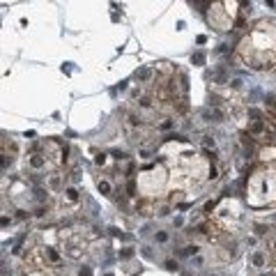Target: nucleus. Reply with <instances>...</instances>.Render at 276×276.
<instances>
[{
    "instance_id": "nucleus-2",
    "label": "nucleus",
    "mask_w": 276,
    "mask_h": 276,
    "mask_svg": "<svg viewBox=\"0 0 276 276\" xmlns=\"http://www.w3.org/2000/svg\"><path fill=\"white\" fill-rule=\"evenodd\" d=\"M209 117H214V122H221V120H223V113H221L219 108H212V113H209Z\"/></svg>"
},
{
    "instance_id": "nucleus-14",
    "label": "nucleus",
    "mask_w": 276,
    "mask_h": 276,
    "mask_svg": "<svg viewBox=\"0 0 276 276\" xmlns=\"http://www.w3.org/2000/svg\"><path fill=\"white\" fill-rule=\"evenodd\" d=\"M104 276H113V274H104Z\"/></svg>"
},
{
    "instance_id": "nucleus-11",
    "label": "nucleus",
    "mask_w": 276,
    "mask_h": 276,
    "mask_svg": "<svg viewBox=\"0 0 276 276\" xmlns=\"http://www.w3.org/2000/svg\"><path fill=\"white\" fill-rule=\"evenodd\" d=\"M78 274H81V276H92V271H90V267H81Z\"/></svg>"
},
{
    "instance_id": "nucleus-3",
    "label": "nucleus",
    "mask_w": 276,
    "mask_h": 276,
    "mask_svg": "<svg viewBox=\"0 0 276 276\" xmlns=\"http://www.w3.org/2000/svg\"><path fill=\"white\" fill-rule=\"evenodd\" d=\"M150 76H152L150 69H141V72H138V81H150Z\"/></svg>"
},
{
    "instance_id": "nucleus-13",
    "label": "nucleus",
    "mask_w": 276,
    "mask_h": 276,
    "mask_svg": "<svg viewBox=\"0 0 276 276\" xmlns=\"http://www.w3.org/2000/svg\"><path fill=\"white\" fill-rule=\"evenodd\" d=\"M205 145H207V147L212 145L214 147V138H212V136H205Z\"/></svg>"
},
{
    "instance_id": "nucleus-5",
    "label": "nucleus",
    "mask_w": 276,
    "mask_h": 276,
    "mask_svg": "<svg viewBox=\"0 0 276 276\" xmlns=\"http://www.w3.org/2000/svg\"><path fill=\"white\" fill-rule=\"evenodd\" d=\"M262 262H265V255H262V253H255V255H253V265H255V267H262Z\"/></svg>"
},
{
    "instance_id": "nucleus-8",
    "label": "nucleus",
    "mask_w": 276,
    "mask_h": 276,
    "mask_svg": "<svg viewBox=\"0 0 276 276\" xmlns=\"http://www.w3.org/2000/svg\"><path fill=\"white\" fill-rule=\"evenodd\" d=\"M99 191H101V193H108V191H110V184H108V182H99Z\"/></svg>"
},
{
    "instance_id": "nucleus-6",
    "label": "nucleus",
    "mask_w": 276,
    "mask_h": 276,
    "mask_svg": "<svg viewBox=\"0 0 276 276\" xmlns=\"http://www.w3.org/2000/svg\"><path fill=\"white\" fill-rule=\"evenodd\" d=\"M191 60H193L196 65H203V62H205V55H203V53H193V58H191Z\"/></svg>"
},
{
    "instance_id": "nucleus-12",
    "label": "nucleus",
    "mask_w": 276,
    "mask_h": 276,
    "mask_svg": "<svg viewBox=\"0 0 276 276\" xmlns=\"http://www.w3.org/2000/svg\"><path fill=\"white\" fill-rule=\"evenodd\" d=\"M166 239H168L166 232H156V242H166Z\"/></svg>"
},
{
    "instance_id": "nucleus-4",
    "label": "nucleus",
    "mask_w": 276,
    "mask_h": 276,
    "mask_svg": "<svg viewBox=\"0 0 276 276\" xmlns=\"http://www.w3.org/2000/svg\"><path fill=\"white\" fill-rule=\"evenodd\" d=\"M198 253V246H187L184 251H180V255H196Z\"/></svg>"
},
{
    "instance_id": "nucleus-10",
    "label": "nucleus",
    "mask_w": 276,
    "mask_h": 276,
    "mask_svg": "<svg viewBox=\"0 0 276 276\" xmlns=\"http://www.w3.org/2000/svg\"><path fill=\"white\" fill-rule=\"evenodd\" d=\"M67 198H69V200H76V198H78L76 189H67Z\"/></svg>"
},
{
    "instance_id": "nucleus-1",
    "label": "nucleus",
    "mask_w": 276,
    "mask_h": 276,
    "mask_svg": "<svg viewBox=\"0 0 276 276\" xmlns=\"http://www.w3.org/2000/svg\"><path fill=\"white\" fill-rule=\"evenodd\" d=\"M262 129H265V124H262V122H260V120H255V122H253V124H251V134H260V131H262Z\"/></svg>"
},
{
    "instance_id": "nucleus-9",
    "label": "nucleus",
    "mask_w": 276,
    "mask_h": 276,
    "mask_svg": "<svg viewBox=\"0 0 276 276\" xmlns=\"http://www.w3.org/2000/svg\"><path fill=\"white\" fill-rule=\"evenodd\" d=\"M177 267H180V265H177L175 260H168L166 262V269H170V271H177Z\"/></svg>"
},
{
    "instance_id": "nucleus-7",
    "label": "nucleus",
    "mask_w": 276,
    "mask_h": 276,
    "mask_svg": "<svg viewBox=\"0 0 276 276\" xmlns=\"http://www.w3.org/2000/svg\"><path fill=\"white\" fill-rule=\"evenodd\" d=\"M131 255H134V251H131V249H124V251H120V258H124V260H129Z\"/></svg>"
}]
</instances>
